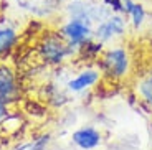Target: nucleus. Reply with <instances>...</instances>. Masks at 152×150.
<instances>
[{
	"label": "nucleus",
	"mask_w": 152,
	"mask_h": 150,
	"mask_svg": "<svg viewBox=\"0 0 152 150\" xmlns=\"http://www.w3.org/2000/svg\"><path fill=\"white\" fill-rule=\"evenodd\" d=\"M103 69L114 79L124 78L129 71V56L124 48H113L103 56Z\"/></svg>",
	"instance_id": "nucleus-1"
},
{
	"label": "nucleus",
	"mask_w": 152,
	"mask_h": 150,
	"mask_svg": "<svg viewBox=\"0 0 152 150\" xmlns=\"http://www.w3.org/2000/svg\"><path fill=\"white\" fill-rule=\"evenodd\" d=\"M63 35L68 40L69 46H83L84 43H88V40L91 36L89 20L71 18L63 26Z\"/></svg>",
	"instance_id": "nucleus-2"
},
{
	"label": "nucleus",
	"mask_w": 152,
	"mask_h": 150,
	"mask_svg": "<svg viewBox=\"0 0 152 150\" xmlns=\"http://www.w3.org/2000/svg\"><path fill=\"white\" fill-rule=\"evenodd\" d=\"M103 135L94 127H83L73 134V142L83 150H93L101 145Z\"/></svg>",
	"instance_id": "nucleus-3"
},
{
	"label": "nucleus",
	"mask_w": 152,
	"mask_h": 150,
	"mask_svg": "<svg viewBox=\"0 0 152 150\" xmlns=\"http://www.w3.org/2000/svg\"><path fill=\"white\" fill-rule=\"evenodd\" d=\"M42 53L46 61H50V63H60L69 53V50L58 38H48L45 42V45L42 46Z\"/></svg>",
	"instance_id": "nucleus-4"
},
{
	"label": "nucleus",
	"mask_w": 152,
	"mask_h": 150,
	"mask_svg": "<svg viewBox=\"0 0 152 150\" xmlns=\"http://www.w3.org/2000/svg\"><path fill=\"white\" fill-rule=\"evenodd\" d=\"M99 78H101V73L99 71H96V69H84V71L80 73L75 79L69 81L68 87L73 92H81V91L88 89V87L94 86L99 81Z\"/></svg>",
	"instance_id": "nucleus-5"
},
{
	"label": "nucleus",
	"mask_w": 152,
	"mask_h": 150,
	"mask_svg": "<svg viewBox=\"0 0 152 150\" xmlns=\"http://www.w3.org/2000/svg\"><path fill=\"white\" fill-rule=\"evenodd\" d=\"M15 91V81H13V74L7 68H0V99L7 101Z\"/></svg>",
	"instance_id": "nucleus-6"
},
{
	"label": "nucleus",
	"mask_w": 152,
	"mask_h": 150,
	"mask_svg": "<svg viewBox=\"0 0 152 150\" xmlns=\"http://www.w3.org/2000/svg\"><path fill=\"white\" fill-rule=\"evenodd\" d=\"M114 36H118V35H116V31H114L113 25L109 23V20L101 22L99 26L96 28V31H94V38L99 43H106V42H109V40H113Z\"/></svg>",
	"instance_id": "nucleus-7"
},
{
	"label": "nucleus",
	"mask_w": 152,
	"mask_h": 150,
	"mask_svg": "<svg viewBox=\"0 0 152 150\" xmlns=\"http://www.w3.org/2000/svg\"><path fill=\"white\" fill-rule=\"evenodd\" d=\"M17 42V33L12 28H2L0 30V55L12 50V46Z\"/></svg>",
	"instance_id": "nucleus-8"
},
{
	"label": "nucleus",
	"mask_w": 152,
	"mask_h": 150,
	"mask_svg": "<svg viewBox=\"0 0 152 150\" xmlns=\"http://www.w3.org/2000/svg\"><path fill=\"white\" fill-rule=\"evenodd\" d=\"M137 92L142 98V101L152 109V74L144 78L141 83L137 84Z\"/></svg>",
	"instance_id": "nucleus-9"
},
{
	"label": "nucleus",
	"mask_w": 152,
	"mask_h": 150,
	"mask_svg": "<svg viewBox=\"0 0 152 150\" xmlns=\"http://www.w3.org/2000/svg\"><path fill=\"white\" fill-rule=\"evenodd\" d=\"M129 17H131V20H132L134 28H139V26L144 23V20H145V10H144V7H142L141 4H134L132 8H131V12H129Z\"/></svg>",
	"instance_id": "nucleus-10"
},
{
	"label": "nucleus",
	"mask_w": 152,
	"mask_h": 150,
	"mask_svg": "<svg viewBox=\"0 0 152 150\" xmlns=\"http://www.w3.org/2000/svg\"><path fill=\"white\" fill-rule=\"evenodd\" d=\"M48 142V137H42L40 142H35V143H25V145H20L17 147L15 150H42L43 145Z\"/></svg>",
	"instance_id": "nucleus-11"
},
{
	"label": "nucleus",
	"mask_w": 152,
	"mask_h": 150,
	"mask_svg": "<svg viewBox=\"0 0 152 150\" xmlns=\"http://www.w3.org/2000/svg\"><path fill=\"white\" fill-rule=\"evenodd\" d=\"M103 4L106 5V7H109L111 12H114V13H124L122 0H103Z\"/></svg>",
	"instance_id": "nucleus-12"
},
{
	"label": "nucleus",
	"mask_w": 152,
	"mask_h": 150,
	"mask_svg": "<svg viewBox=\"0 0 152 150\" xmlns=\"http://www.w3.org/2000/svg\"><path fill=\"white\" fill-rule=\"evenodd\" d=\"M5 116H7V107H5L4 101H2V99H0V120L4 119Z\"/></svg>",
	"instance_id": "nucleus-13"
}]
</instances>
